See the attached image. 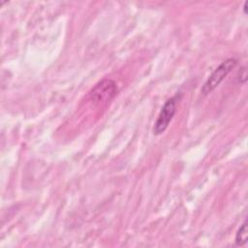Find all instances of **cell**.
I'll return each mask as SVG.
<instances>
[{"label": "cell", "instance_id": "obj_1", "mask_svg": "<svg viewBox=\"0 0 248 248\" xmlns=\"http://www.w3.org/2000/svg\"><path fill=\"white\" fill-rule=\"evenodd\" d=\"M237 60L234 58H228L223 61L208 77L206 81L202 87V93L203 95L210 94L219 84L224 80V78L232 72V70L236 66Z\"/></svg>", "mask_w": 248, "mask_h": 248}, {"label": "cell", "instance_id": "obj_2", "mask_svg": "<svg viewBox=\"0 0 248 248\" xmlns=\"http://www.w3.org/2000/svg\"><path fill=\"white\" fill-rule=\"evenodd\" d=\"M177 97L178 95H175L166 101L164 106L162 107V109L157 117V120L155 121L154 127H153V133L154 135L158 136L163 134L167 128L169 127L170 123L171 122L175 111H176V103H177Z\"/></svg>", "mask_w": 248, "mask_h": 248}, {"label": "cell", "instance_id": "obj_3", "mask_svg": "<svg viewBox=\"0 0 248 248\" xmlns=\"http://www.w3.org/2000/svg\"><path fill=\"white\" fill-rule=\"evenodd\" d=\"M117 91L116 84L114 81L110 79H105L101 82H99L91 92L92 97L95 100L101 101V100H107L112 98Z\"/></svg>", "mask_w": 248, "mask_h": 248}, {"label": "cell", "instance_id": "obj_4", "mask_svg": "<svg viewBox=\"0 0 248 248\" xmlns=\"http://www.w3.org/2000/svg\"><path fill=\"white\" fill-rule=\"evenodd\" d=\"M248 240V235H247V221L245 220L242 225L239 227V229L236 232L235 234V244L237 246H243L244 244H246Z\"/></svg>", "mask_w": 248, "mask_h": 248}, {"label": "cell", "instance_id": "obj_5", "mask_svg": "<svg viewBox=\"0 0 248 248\" xmlns=\"http://www.w3.org/2000/svg\"><path fill=\"white\" fill-rule=\"evenodd\" d=\"M242 75L241 74H239V78H238V79H239V81L241 82V83H244L245 81H246V79H247V74H246V70H245V68H243L242 69Z\"/></svg>", "mask_w": 248, "mask_h": 248}, {"label": "cell", "instance_id": "obj_6", "mask_svg": "<svg viewBox=\"0 0 248 248\" xmlns=\"http://www.w3.org/2000/svg\"><path fill=\"white\" fill-rule=\"evenodd\" d=\"M247 5H248V2L246 1L244 3V6H243V11H244V14H247Z\"/></svg>", "mask_w": 248, "mask_h": 248}]
</instances>
